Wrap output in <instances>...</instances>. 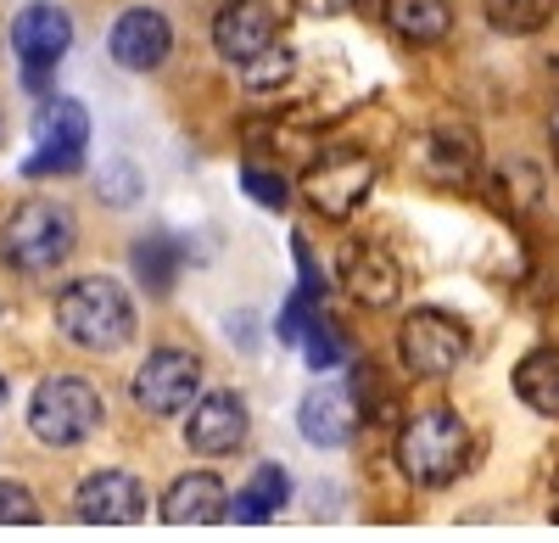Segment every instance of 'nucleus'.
<instances>
[{"instance_id": "obj_13", "label": "nucleus", "mask_w": 559, "mask_h": 543, "mask_svg": "<svg viewBox=\"0 0 559 543\" xmlns=\"http://www.w3.org/2000/svg\"><path fill=\"white\" fill-rule=\"evenodd\" d=\"M297 426L313 448H342L358 432V392L342 387V381H319L297 403Z\"/></svg>"}, {"instance_id": "obj_2", "label": "nucleus", "mask_w": 559, "mask_h": 543, "mask_svg": "<svg viewBox=\"0 0 559 543\" xmlns=\"http://www.w3.org/2000/svg\"><path fill=\"white\" fill-rule=\"evenodd\" d=\"M464 455H471V432L453 410H419L403 421L397 432V471L414 487H442L464 471Z\"/></svg>"}, {"instance_id": "obj_17", "label": "nucleus", "mask_w": 559, "mask_h": 543, "mask_svg": "<svg viewBox=\"0 0 559 543\" xmlns=\"http://www.w3.org/2000/svg\"><path fill=\"white\" fill-rule=\"evenodd\" d=\"M476 163H481V146L464 123H437L426 134V174L437 186H471Z\"/></svg>"}, {"instance_id": "obj_9", "label": "nucleus", "mask_w": 559, "mask_h": 543, "mask_svg": "<svg viewBox=\"0 0 559 543\" xmlns=\"http://www.w3.org/2000/svg\"><path fill=\"white\" fill-rule=\"evenodd\" d=\"M73 45V17L62 7H45V0H34V7H23L12 17V51L23 62V84L28 90H45L51 84V68L68 57Z\"/></svg>"}, {"instance_id": "obj_11", "label": "nucleus", "mask_w": 559, "mask_h": 543, "mask_svg": "<svg viewBox=\"0 0 559 543\" xmlns=\"http://www.w3.org/2000/svg\"><path fill=\"white\" fill-rule=\"evenodd\" d=\"M107 45H112V62H118V68L152 73V68H163L168 51H174V28H168V17H163L157 7H129V12L112 23Z\"/></svg>"}, {"instance_id": "obj_29", "label": "nucleus", "mask_w": 559, "mask_h": 543, "mask_svg": "<svg viewBox=\"0 0 559 543\" xmlns=\"http://www.w3.org/2000/svg\"><path fill=\"white\" fill-rule=\"evenodd\" d=\"M0 403H7V376H0Z\"/></svg>"}, {"instance_id": "obj_12", "label": "nucleus", "mask_w": 559, "mask_h": 543, "mask_svg": "<svg viewBox=\"0 0 559 543\" xmlns=\"http://www.w3.org/2000/svg\"><path fill=\"white\" fill-rule=\"evenodd\" d=\"M73 510H79V521H102V527L140 521L146 516V482L134 471H96V476L79 482Z\"/></svg>"}, {"instance_id": "obj_22", "label": "nucleus", "mask_w": 559, "mask_h": 543, "mask_svg": "<svg viewBox=\"0 0 559 543\" xmlns=\"http://www.w3.org/2000/svg\"><path fill=\"white\" fill-rule=\"evenodd\" d=\"M481 12L498 34H537L554 23L559 0H481Z\"/></svg>"}, {"instance_id": "obj_25", "label": "nucleus", "mask_w": 559, "mask_h": 543, "mask_svg": "<svg viewBox=\"0 0 559 543\" xmlns=\"http://www.w3.org/2000/svg\"><path fill=\"white\" fill-rule=\"evenodd\" d=\"M292 68H297V62H292V51H280V45H274V51H263L258 62H247V68H241V84L263 96V90H280V84H286V79H292Z\"/></svg>"}, {"instance_id": "obj_4", "label": "nucleus", "mask_w": 559, "mask_h": 543, "mask_svg": "<svg viewBox=\"0 0 559 543\" xmlns=\"http://www.w3.org/2000/svg\"><path fill=\"white\" fill-rule=\"evenodd\" d=\"M73 241H79V231H73V213L62 202H23L7 219L0 252H7V263L23 269V275H45V269H57L73 252Z\"/></svg>"}, {"instance_id": "obj_3", "label": "nucleus", "mask_w": 559, "mask_h": 543, "mask_svg": "<svg viewBox=\"0 0 559 543\" xmlns=\"http://www.w3.org/2000/svg\"><path fill=\"white\" fill-rule=\"evenodd\" d=\"M107 421L102 392L84 376H45L28 398V432L45 448H79L84 437H96Z\"/></svg>"}, {"instance_id": "obj_15", "label": "nucleus", "mask_w": 559, "mask_h": 543, "mask_svg": "<svg viewBox=\"0 0 559 543\" xmlns=\"http://www.w3.org/2000/svg\"><path fill=\"white\" fill-rule=\"evenodd\" d=\"M342 286H347L364 308H392L397 292H403V269H397V258H392L386 247L358 241V247L342 252Z\"/></svg>"}, {"instance_id": "obj_23", "label": "nucleus", "mask_w": 559, "mask_h": 543, "mask_svg": "<svg viewBox=\"0 0 559 543\" xmlns=\"http://www.w3.org/2000/svg\"><path fill=\"white\" fill-rule=\"evenodd\" d=\"M302 358H308V370H336V365H347V337H342V326L319 314L313 331L302 337Z\"/></svg>"}, {"instance_id": "obj_24", "label": "nucleus", "mask_w": 559, "mask_h": 543, "mask_svg": "<svg viewBox=\"0 0 559 543\" xmlns=\"http://www.w3.org/2000/svg\"><path fill=\"white\" fill-rule=\"evenodd\" d=\"M241 191H247L258 208H269V213H280V208L292 202L286 174H280V168H263V163H247V168H241Z\"/></svg>"}, {"instance_id": "obj_21", "label": "nucleus", "mask_w": 559, "mask_h": 543, "mask_svg": "<svg viewBox=\"0 0 559 543\" xmlns=\"http://www.w3.org/2000/svg\"><path fill=\"white\" fill-rule=\"evenodd\" d=\"M129 263H134V281L163 297V292H174L185 258H179V241H168V236H140L134 252H129Z\"/></svg>"}, {"instance_id": "obj_14", "label": "nucleus", "mask_w": 559, "mask_h": 543, "mask_svg": "<svg viewBox=\"0 0 559 543\" xmlns=\"http://www.w3.org/2000/svg\"><path fill=\"white\" fill-rule=\"evenodd\" d=\"M185 442L197 455H236L247 442V403L236 392H207L191 403V421H185Z\"/></svg>"}, {"instance_id": "obj_19", "label": "nucleus", "mask_w": 559, "mask_h": 543, "mask_svg": "<svg viewBox=\"0 0 559 543\" xmlns=\"http://www.w3.org/2000/svg\"><path fill=\"white\" fill-rule=\"evenodd\" d=\"M515 392L526 410L559 421V347H532L515 365Z\"/></svg>"}, {"instance_id": "obj_10", "label": "nucleus", "mask_w": 559, "mask_h": 543, "mask_svg": "<svg viewBox=\"0 0 559 543\" xmlns=\"http://www.w3.org/2000/svg\"><path fill=\"white\" fill-rule=\"evenodd\" d=\"M274 34H280V17L269 0H224L218 17H213V45L224 62H258L263 51H274Z\"/></svg>"}, {"instance_id": "obj_20", "label": "nucleus", "mask_w": 559, "mask_h": 543, "mask_svg": "<svg viewBox=\"0 0 559 543\" xmlns=\"http://www.w3.org/2000/svg\"><path fill=\"white\" fill-rule=\"evenodd\" d=\"M286 499H292V476L280 465H258L252 482L229 499V521H269L274 510H286Z\"/></svg>"}, {"instance_id": "obj_27", "label": "nucleus", "mask_w": 559, "mask_h": 543, "mask_svg": "<svg viewBox=\"0 0 559 543\" xmlns=\"http://www.w3.org/2000/svg\"><path fill=\"white\" fill-rule=\"evenodd\" d=\"M292 7H297V12H308V17H342V12L353 7V0H292Z\"/></svg>"}, {"instance_id": "obj_5", "label": "nucleus", "mask_w": 559, "mask_h": 543, "mask_svg": "<svg viewBox=\"0 0 559 543\" xmlns=\"http://www.w3.org/2000/svg\"><path fill=\"white\" fill-rule=\"evenodd\" d=\"M302 191L324 219H353L376 191V157H364L358 146H331L324 157L308 163Z\"/></svg>"}, {"instance_id": "obj_18", "label": "nucleus", "mask_w": 559, "mask_h": 543, "mask_svg": "<svg viewBox=\"0 0 559 543\" xmlns=\"http://www.w3.org/2000/svg\"><path fill=\"white\" fill-rule=\"evenodd\" d=\"M381 17L392 23V34H403L414 45H437L453 28V7H448V0H381Z\"/></svg>"}, {"instance_id": "obj_28", "label": "nucleus", "mask_w": 559, "mask_h": 543, "mask_svg": "<svg viewBox=\"0 0 559 543\" xmlns=\"http://www.w3.org/2000/svg\"><path fill=\"white\" fill-rule=\"evenodd\" d=\"M548 134H554V146H559V107L548 113Z\"/></svg>"}, {"instance_id": "obj_6", "label": "nucleus", "mask_w": 559, "mask_h": 543, "mask_svg": "<svg viewBox=\"0 0 559 543\" xmlns=\"http://www.w3.org/2000/svg\"><path fill=\"white\" fill-rule=\"evenodd\" d=\"M397 353L408 376H426V381H442L464 365V353H471V331H464L453 314L442 308H414L403 331H397Z\"/></svg>"}, {"instance_id": "obj_26", "label": "nucleus", "mask_w": 559, "mask_h": 543, "mask_svg": "<svg viewBox=\"0 0 559 543\" xmlns=\"http://www.w3.org/2000/svg\"><path fill=\"white\" fill-rule=\"evenodd\" d=\"M7 521H39V505H34V493L23 487V482H0V527Z\"/></svg>"}, {"instance_id": "obj_16", "label": "nucleus", "mask_w": 559, "mask_h": 543, "mask_svg": "<svg viewBox=\"0 0 559 543\" xmlns=\"http://www.w3.org/2000/svg\"><path fill=\"white\" fill-rule=\"evenodd\" d=\"M163 521L174 527H202V521H229V493L213 471H191L179 476L168 493H163Z\"/></svg>"}, {"instance_id": "obj_1", "label": "nucleus", "mask_w": 559, "mask_h": 543, "mask_svg": "<svg viewBox=\"0 0 559 543\" xmlns=\"http://www.w3.org/2000/svg\"><path fill=\"white\" fill-rule=\"evenodd\" d=\"M57 331L84 353H118L134 337V303L112 275H84L57 297Z\"/></svg>"}, {"instance_id": "obj_7", "label": "nucleus", "mask_w": 559, "mask_h": 543, "mask_svg": "<svg viewBox=\"0 0 559 543\" xmlns=\"http://www.w3.org/2000/svg\"><path fill=\"white\" fill-rule=\"evenodd\" d=\"M84 146H90V113L73 96L45 102L34 118V152L23 157V174L45 179V174H79L84 168Z\"/></svg>"}, {"instance_id": "obj_8", "label": "nucleus", "mask_w": 559, "mask_h": 543, "mask_svg": "<svg viewBox=\"0 0 559 543\" xmlns=\"http://www.w3.org/2000/svg\"><path fill=\"white\" fill-rule=\"evenodd\" d=\"M197 387H202V358L185 353V347H157L146 353V365L134 370L129 392L146 415H185L197 403Z\"/></svg>"}]
</instances>
